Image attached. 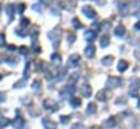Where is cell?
Listing matches in <instances>:
<instances>
[{
	"label": "cell",
	"instance_id": "cell-4",
	"mask_svg": "<svg viewBox=\"0 0 140 129\" xmlns=\"http://www.w3.org/2000/svg\"><path fill=\"white\" fill-rule=\"evenodd\" d=\"M125 33V27L124 26H122V25H119L116 30H115V34H116L117 36H122L123 34Z\"/></svg>",
	"mask_w": 140,
	"mask_h": 129
},
{
	"label": "cell",
	"instance_id": "cell-1",
	"mask_svg": "<svg viewBox=\"0 0 140 129\" xmlns=\"http://www.w3.org/2000/svg\"><path fill=\"white\" fill-rule=\"evenodd\" d=\"M118 85H121V79L116 78V77H113V78H109L107 83H106V87L107 88H116Z\"/></svg>",
	"mask_w": 140,
	"mask_h": 129
},
{
	"label": "cell",
	"instance_id": "cell-8",
	"mask_svg": "<svg viewBox=\"0 0 140 129\" xmlns=\"http://www.w3.org/2000/svg\"><path fill=\"white\" fill-rule=\"evenodd\" d=\"M138 105H139V107H140V102H139V104H138Z\"/></svg>",
	"mask_w": 140,
	"mask_h": 129
},
{
	"label": "cell",
	"instance_id": "cell-2",
	"mask_svg": "<svg viewBox=\"0 0 140 129\" xmlns=\"http://www.w3.org/2000/svg\"><path fill=\"white\" fill-rule=\"evenodd\" d=\"M127 68H128V63H127L125 60H121V61H119V64H118V70L119 71H125Z\"/></svg>",
	"mask_w": 140,
	"mask_h": 129
},
{
	"label": "cell",
	"instance_id": "cell-7",
	"mask_svg": "<svg viewBox=\"0 0 140 129\" xmlns=\"http://www.w3.org/2000/svg\"><path fill=\"white\" fill-rule=\"evenodd\" d=\"M138 87L140 88V80H138Z\"/></svg>",
	"mask_w": 140,
	"mask_h": 129
},
{
	"label": "cell",
	"instance_id": "cell-5",
	"mask_svg": "<svg viewBox=\"0 0 140 129\" xmlns=\"http://www.w3.org/2000/svg\"><path fill=\"white\" fill-rule=\"evenodd\" d=\"M95 51V48H94L93 46H89L88 48L85 49V54L89 56V57H92L93 56V53Z\"/></svg>",
	"mask_w": 140,
	"mask_h": 129
},
{
	"label": "cell",
	"instance_id": "cell-6",
	"mask_svg": "<svg viewBox=\"0 0 140 129\" xmlns=\"http://www.w3.org/2000/svg\"><path fill=\"white\" fill-rule=\"evenodd\" d=\"M108 43H109V41H108V38L106 37H104V36H103V38H102V41H101V45L103 46V47H105V46H107L108 45Z\"/></svg>",
	"mask_w": 140,
	"mask_h": 129
},
{
	"label": "cell",
	"instance_id": "cell-3",
	"mask_svg": "<svg viewBox=\"0 0 140 129\" xmlns=\"http://www.w3.org/2000/svg\"><path fill=\"white\" fill-rule=\"evenodd\" d=\"M113 60H114V58L112 57V56H107V57H105L104 59L102 60V62L104 63L105 66H109V64L113 62Z\"/></svg>",
	"mask_w": 140,
	"mask_h": 129
}]
</instances>
